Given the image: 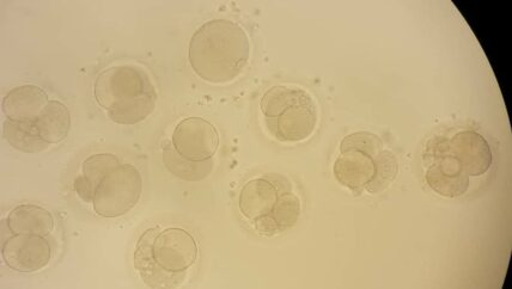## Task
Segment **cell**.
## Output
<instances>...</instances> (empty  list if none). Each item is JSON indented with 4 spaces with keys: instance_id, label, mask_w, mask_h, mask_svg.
Instances as JSON below:
<instances>
[{
    "instance_id": "6da1fadb",
    "label": "cell",
    "mask_w": 512,
    "mask_h": 289,
    "mask_svg": "<svg viewBox=\"0 0 512 289\" xmlns=\"http://www.w3.org/2000/svg\"><path fill=\"white\" fill-rule=\"evenodd\" d=\"M423 161L429 187L444 198H459L468 192L471 177L490 170L492 151L483 135L461 131L430 139Z\"/></svg>"
},
{
    "instance_id": "7a4b0ae2",
    "label": "cell",
    "mask_w": 512,
    "mask_h": 289,
    "mask_svg": "<svg viewBox=\"0 0 512 289\" xmlns=\"http://www.w3.org/2000/svg\"><path fill=\"white\" fill-rule=\"evenodd\" d=\"M198 256V244L190 232L180 227L155 226L139 237L133 266L149 288H179L184 285Z\"/></svg>"
},
{
    "instance_id": "3957f363",
    "label": "cell",
    "mask_w": 512,
    "mask_h": 289,
    "mask_svg": "<svg viewBox=\"0 0 512 289\" xmlns=\"http://www.w3.org/2000/svg\"><path fill=\"white\" fill-rule=\"evenodd\" d=\"M251 59V41L239 23L219 18L195 30L188 60L195 75L211 84L236 81Z\"/></svg>"
},
{
    "instance_id": "277c9868",
    "label": "cell",
    "mask_w": 512,
    "mask_h": 289,
    "mask_svg": "<svg viewBox=\"0 0 512 289\" xmlns=\"http://www.w3.org/2000/svg\"><path fill=\"white\" fill-rule=\"evenodd\" d=\"M94 96L109 120L132 126L154 114L158 94L154 79L145 67L123 63L107 67L97 75Z\"/></svg>"
},
{
    "instance_id": "5b68a950",
    "label": "cell",
    "mask_w": 512,
    "mask_h": 289,
    "mask_svg": "<svg viewBox=\"0 0 512 289\" xmlns=\"http://www.w3.org/2000/svg\"><path fill=\"white\" fill-rule=\"evenodd\" d=\"M333 172L341 186L352 192L380 194L395 181L399 163L379 135L356 132L341 141Z\"/></svg>"
},
{
    "instance_id": "8992f818",
    "label": "cell",
    "mask_w": 512,
    "mask_h": 289,
    "mask_svg": "<svg viewBox=\"0 0 512 289\" xmlns=\"http://www.w3.org/2000/svg\"><path fill=\"white\" fill-rule=\"evenodd\" d=\"M239 208L261 236L273 237L292 229L301 215V200L288 177L267 174L242 188Z\"/></svg>"
},
{
    "instance_id": "52a82bcc",
    "label": "cell",
    "mask_w": 512,
    "mask_h": 289,
    "mask_svg": "<svg viewBox=\"0 0 512 289\" xmlns=\"http://www.w3.org/2000/svg\"><path fill=\"white\" fill-rule=\"evenodd\" d=\"M260 109L268 133L280 143H302L312 137L319 124L318 104L300 86H273L262 96Z\"/></svg>"
},
{
    "instance_id": "ba28073f",
    "label": "cell",
    "mask_w": 512,
    "mask_h": 289,
    "mask_svg": "<svg viewBox=\"0 0 512 289\" xmlns=\"http://www.w3.org/2000/svg\"><path fill=\"white\" fill-rule=\"evenodd\" d=\"M143 194V177L136 166L121 163L103 178L93 200L99 217L115 219L131 212Z\"/></svg>"
},
{
    "instance_id": "9c48e42d",
    "label": "cell",
    "mask_w": 512,
    "mask_h": 289,
    "mask_svg": "<svg viewBox=\"0 0 512 289\" xmlns=\"http://www.w3.org/2000/svg\"><path fill=\"white\" fill-rule=\"evenodd\" d=\"M172 145L180 156L192 162L210 161L219 147V133L203 118H187L176 125Z\"/></svg>"
},
{
    "instance_id": "30bf717a",
    "label": "cell",
    "mask_w": 512,
    "mask_h": 289,
    "mask_svg": "<svg viewBox=\"0 0 512 289\" xmlns=\"http://www.w3.org/2000/svg\"><path fill=\"white\" fill-rule=\"evenodd\" d=\"M3 260L17 273H35L46 268L52 260V247L46 237L11 235L3 243Z\"/></svg>"
},
{
    "instance_id": "8fae6325",
    "label": "cell",
    "mask_w": 512,
    "mask_h": 289,
    "mask_svg": "<svg viewBox=\"0 0 512 289\" xmlns=\"http://www.w3.org/2000/svg\"><path fill=\"white\" fill-rule=\"evenodd\" d=\"M48 102L47 92L40 86L22 85L5 95L2 110L6 120L35 122Z\"/></svg>"
},
{
    "instance_id": "7c38bea8",
    "label": "cell",
    "mask_w": 512,
    "mask_h": 289,
    "mask_svg": "<svg viewBox=\"0 0 512 289\" xmlns=\"http://www.w3.org/2000/svg\"><path fill=\"white\" fill-rule=\"evenodd\" d=\"M11 235L50 236L56 220L48 209L32 204L15 207L6 218Z\"/></svg>"
},
{
    "instance_id": "4fadbf2b",
    "label": "cell",
    "mask_w": 512,
    "mask_h": 289,
    "mask_svg": "<svg viewBox=\"0 0 512 289\" xmlns=\"http://www.w3.org/2000/svg\"><path fill=\"white\" fill-rule=\"evenodd\" d=\"M41 138L50 145L62 143L71 129V114L63 102L52 100L35 121Z\"/></svg>"
},
{
    "instance_id": "5bb4252c",
    "label": "cell",
    "mask_w": 512,
    "mask_h": 289,
    "mask_svg": "<svg viewBox=\"0 0 512 289\" xmlns=\"http://www.w3.org/2000/svg\"><path fill=\"white\" fill-rule=\"evenodd\" d=\"M3 135L10 146L28 155L44 152L50 146L41 138L35 122L6 120L3 124Z\"/></svg>"
},
{
    "instance_id": "9a60e30c",
    "label": "cell",
    "mask_w": 512,
    "mask_h": 289,
    "mask_svg": "<svg viewBox=\"0 0 512 289\" xmlns=\"http://www.w3.org/2000/svg\"><path fill=\"white\" fill-rule=\"evenodd\" d=\"M163 164L170 174L186 182H199L211 175L215 162L213 159L205 162H192L179 155L172 144L163 146Z\"/></svg>"
},
{
    "instance_id": "2e32d148",
    "label": "cell",
    "mask_w": 512,
    "mask_h": 289,
    "mask_svg": "<svg viewBox=\"0 0 512 289\" xmlns=\"http://www.w3.org/2000/svg\"><path fill=\"white\" fill-rule=\"evenodd\" d=\"M120 159L113 153H97L85 159L82 165V177L96 192V188L109 172L118 168Z\"/></svg>"
},
{
    "instance_id": "e0dca14e",
    "label": "cell",
    "mask_w": 512,
    "mask_h": 289,
    "mask_svg": "<svg viewBox=\"0 0 512 289\" xmlns=\"http://www.w3.org/2000/svg\"><path fill=\"white\" fill-rule=\"evenodd\" d=\"M73 188H75V192L79 196V199L87 202V204H93L95 192L91 189L89 184L85 182L82 175L76 177L75 182H73Z\"/></svg>"
}]
</instances>
